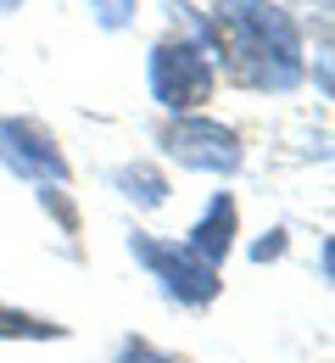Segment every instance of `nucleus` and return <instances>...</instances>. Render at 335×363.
<instances>
[{
    "label": "nucleus",
    "instance_id": "nucleus-9",
    "mask_svg": "<svg viewBox=\"0 0 335 363\" xmlns=\"http://www.w3.org/2000/svg\"><path fill=\"white\" fill-rule=\"evenodd\" d=\"M118 363H179V358H168V352H157V347H140V341H135V347H123V358Z\"/></svg>",
    "mask_w": 335,
    "mask_h": 363
},
{
    "label": "nucleus",
    "instance_id": "nucleus-6",
    "mask_svg": "<svg viewBox=\"0 0 335 363\" xmlns=\"http://www.w3.org/2000/svg\"><path fill=\"white\" fill-rule=\"evenodd\" d=\"M229 229H235V201H229V196H218V201L207 207V218L191 229V240H185V246H191L201 263H218V257L229 252Z\"/></svg>",
    "mask_w": 335,
    "mask_h": 363
},
{
    "label": "nucleus",
    "instance_id": "nucleus-8",
    "mask_svg": "<svg viewBox=\"0 0 335 363\" xmlns=\"http://www.w3.org/2000/svg\"><path fill=\"white\" fill-rule=\"evenodd\" d=\"M0 330H6V335H56L50 324H40V318H17V313H0Z\"/></svg>",
    "mask_w": 335,
    "mask_h": 363
},
{
    "label": "nucleus",
    "instance_id": "nucleus-3",
    "mask_svg": "<svg viewBox=\"0 0 335 363\" xmlns=\"http://www.w3.org/2000/svg\"><path fill=\"white\" fill-rule=\"evenodd\" d=\"M168 151H174L185 168H201V174H235L240 168L235 129L207 123V118H179V123L168 129Z\"/></svg>",
    "mask_w": 335,
    "mask_h": 363
},
{
    "label": "nucleus",
    "instance_id": "nucleus-1",
    "mask_svg": "<svg viewBox=\"0 0 335 363\" xmlns=\"http://www.w3.org/2000/svg\"><path fill=\"white\" fill-rule=\"evenodd\" d=\"M212 34L224 67L251 90H290L302 79V45L280 6L268 0H212Z\"/></svg>",
    "mask_w": 335,
    "mask_h": 363
},
{
    "label": "nucleus",
    "instance_id": "nucleus-4",
    "mask_svg": "<svg viewBox=\"0 0 335 363\" xmlns=\"http://www.w3.org/2000/svg\"><path fill=\"white\" fill-rule=\"evenodd\" d=\"M0 162H11V168L28 174V179H67V162H62L50 129L28 123V118L0 123Z\"/></svg>",
    "mask_w": 335,
    "mask_h": 363
},
{
    "label": "nucleus",
    "instance_id": "nucleus-7",
    "mask_svg": "<svg viewBox=\"0 0 335 363\" xmlns=\"http://www.w3.org/2000/svg\"><path fill=\"white\" fill-rule=\"evenodd\" d=\"M90 11H96L106 28H118V23H129V11H135V0H90Z\"/></svg>",
    "mask_w": 335,
    "mask_h": 363
},
{
    "label": "nucleus",
    "instance_id": "nucleus-2",
    "mask_svg": "<svg viewBox=\"0 0 335 363\" xmlns=\"http://www.w3.org/2000/svg\"><path fill=\"white\" fill-rule=\"evenodd\" d=\"M212 56L195 45V40H162L151 50V95L168 106V112H191L201 101H212Z\"/></svg>",
    "mask_w": 335,
    "mask_h": 363
},
{
    "label": "nucleus",
    "instance_id": "nucleus-5",
    "mask_svg": "<svg viewBox=\"0 0 335 363\" xmlns=\"http://www.w3.org/2000/svg\"><path fill=\"white\" fill-rule=\"evenodd\" d=\"M140 257L162 274L168 296H179V302H207V296L218 291V269H212V263H201L191 246L179 252V246H151V240H140Z\"/></svg>",
    "mask_w": 335,
    "mask_h": 363
}]
</instances>
